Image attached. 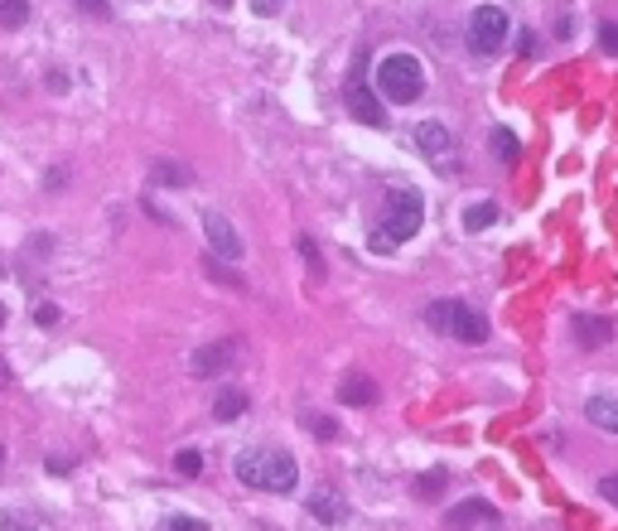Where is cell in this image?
I'll return each instance as SVG.
<instances>
[{
  "instance_id": "obj_30",
  "label": "cell",
  "mask_w": 618,
  "mask_h": 531,
  "mask_svg": "<svg viewBox=\"0 0 618 531\" xmlns=\"http://www.w3.org/2000/svg\"><path fill=\"white\" fill-rule=\"evenodd\" d=\"M63 179H68L63 170H49V174H44V184H49V193H59V189H63Z\"/></svg>"
},
{
  "instance_id": "obj_34",
  "label": "cell",
  "mask_w": 618,
  "mask_h": 531,
  "mask_svg": "<svg viewBox=\"0 0 618 531\" xmlns=\"http://www.w3.org/2000/svg\"><path fill=\"white\" fill-rule=\"evenodd\" d=\"M0 469H5V444H0Z\"/></svg>"
},
{
  "instance_id": "obj_15",
  "label": "cell",
  "mask_w": 618,
  "mask_h": 531,
  "mask_svg": "<svg viewBox=\"0 0 618 531\" xmlns=\"http://www.w3.org/2000/svg\"><path fill=\"white\" fill-rule=\"evenodd\" d=\"M150 179H154L160 189H189V184H193V174L184 170V164H174V160H154Z\"/></svg>"
},
{
  "instance_id": "obj_25",
  "label": "cell",
  "mask_w": 618,
  "mask_h": 531,
  "mask_svg": "<svg viewBox=\"0 0 618 531\" xmlns=\"http://www.w3.org/2000/svg\"><path fill=\"white\" fill-rule=\"evenodd\" d=\"M599 49L604 53H618V24H604V30H599Z\"/></svg>"
},
{
  "instance_id": "obj_21",
  "label": "cell",
  "mask_w": 618,
  "mask_h": 531,
  "mask_svg": "<svg viewBox=\"0 0 618 531\" xmlns=\"http://www.w3.org/2000/svg\"><path fill=\"white\" fill-rule=\"evenodd\" d=\"M203 266H208V275H213V281H228V285H242V275H237V271H228V266H222V256H208Z\"/></svg>"
},
{
  "instance_id": "obj_12",
  "label": "cell",
  "mask_w": 618,
  "mask_h": 531,
  "mask_svg": "<svg viewBox=\"0 0 618 531\" xmlns=\"http://www.w3.org/2000/svg\"><path fill=\"white\" fill-rule=\"evenodd\" d=\"M416 145L426 150V155L445 160L449 150H454V135H449V126H440V121H420L416 126Z\"/></svg>"
},
{
  "instance_id": "obj_4",
  "label": "cell",
  "mask_w": 618,
  "mask_h": 531,
  "mask_svg": "<svg viewBox=\"0 0 618 531\" xmlns=\"http://www.w3.org/2000/svg\"><path fill=\"white\" fill-rule=\"evenodd\" d=\"M426 324L435 333H449L459 343H488V319L464 300H435L426 304Z\"/></svg>"
},
{
  "instance_id": "obj_1",
  "label": "cell",
  "mask_w": 618,
  "mask_h": 531,
  "mask_svg": "<svg viewBox=\"0 0 618 531\" xmlns=\"http://www.w3.org/2000/svg\"><path fill=\"white\" fill-rule=\"evenodd\" d=\"M372 82H377V97H382V102L411 107L416 97L426 92V68H420L416 53H387V59H377Z\"/></svg>"
},
{
  "instance_id": "obj_26",
  "label": "cell",
  "mask_w": 618,
  "mask_h": 531,
  "mask_svg": "<svg viewBox=\"0 0 618 531\" xmlns=\"http://www.w3.org/2000/svg\"><path fill=\"white\" fill-rule=\"evenodd\" d=\"M599 498H609L618 508V473H604V479H599Z\"/></svg>"
},
{
  "instance_id": "obj_2",
  "label": "cell",
  "mask_w": 618,
  "mask_h": 531,
  "mask_svg": "<svg viewBox=\"0 0 618 531\" xmlns=\"http://www.w3.org/2000/svg\"><path fill=\"white\" fill-rule=\"evenodd\" d=\"M237 479L247 488H261V493H295L300 488V464L290 454H266V450H247L237 459Z\"/></svg>"
},
{
  "instance_id": "obj_28",
  "label": "cell",
  "mask_w": 618,
  "mask_h": 531,
  "mask_svg": "<svg viewBox=\"0 0 618 531\" xmlns=\"http://www.w3.org/2000/svg\"><path fill=\"white\" fill-rule=\"evenodd\" d=\"M251 10H257V15H280L286 0H251Z\"/></svg>"
},
{
  "instance_id": "obj_6",
  "label": "cell",
  "mask_w": 618,
  "mask_h": 531,
  "mask_svg": "<svg viewBox=\"0 0 618 531\" xmlns=\"http://www.w3.org/2000/svg\"><path fill=\"white\" fill-rule=\"evenodd\" d=\"M203 237H208V247H213V256H222V261H242L247 256L242 232H237L222 213H203Z\"/></svg>"
},
{
  "instance_id": "obj_16",
  "label": "cell",
  "mask_w": 618,
  "mask_h": 531,
  "mask_svg": "<svg viewBox=\"0 0 618 531\" xmlns=\"http://www.w3.org/2000/svg\"><path fill=\"white\" fill-rule=\"evenodd\" d=\"M247 411V391H218V401H213V421H237V415Z\"/></svg>"
},
{
  "instance_id": "obj_7",
  "label": "cell",
  "mask_w": 618,
  "mask_h": 531,
  "mask_svg": "<svg viewBox=\"0 0 618 531\" xmlns=\"http://www.w3.org/2000/svg\"><path fill=\"white\" fill-rule=\"evenodd\" d=\"M382 107H387V102L368 88V78H362V73L348 78V111H353L362 126H387V111H382Z\"/></svg>"
},
{
  "instance_id": "obj_32",
  "label": "cell",
  "mask_w": 618,
  "mask_h": 531,
  "mask_svg": "<svg viewBox=\"0 0 618 531\" xmlns=\"http://www.w3.org/2000/svg\"><path fill=\"white\" fill-rule=\"evenodd\" d=\"M82 10H92V15H107V0H78Z\"/></svg>"
},
{
  "instance_id": "obj_18",
  "label": "cell",
  "mask_w": 618,
  "mask_h": 531,
  "mask_svg": "<svg viewBox=\"0 0 618 531\" xmlns=\"http://www.w3.org/2000/svg\"><path fill=\"white\" fill-rule=\"evenodd\" d=\"M498 222V203H469L464 208V232H483Z\"/></svg>"
},
{
  "instance_id": "obj_31",
  "label": "cell",
  "mask_w": 618,
  "mask_h": 531,
  "mask_svg": "<svg viewBox=\"0 0 618 531\" xmlns=\"http://www.w3.org/2000/svg\"><path fill=\"white\" fill-rule=\"evenodd\" d=\"M517 49H522V53H527V59H531V53H537V34H531V30H527L522 39H517Z\"/></svg>"
},
{
  "instance_id": "obj_17",
  "label": "cell",
  "mask_w": 618,
  "mask_h": 531,
  "mask_svg": "<svg viewBox=\"0 0 618 531\" xmlns=\"http://www.w3.org/2000/svg\"><path fill=\"white\" fill-rule=\"evenodd\" d=\"M488 145H493V155H498L502 164H517V155H522L517 135H512V131H502V126H493V131H488Z\"/></svg>"
},
{
  "instance_id": "obj_14",
  "label": "cell",
  "mask_w": 618,
  "mask_h": 531,
  "mask_svg": "<svg viewBox=\"0 0 618 531\" xmlns=\"http://www.w3.org/2000/svg\"><path fill=\"white\" fill-rule=\"evenodd\" d=\"M585 421L599 425V430H609V435H618V401H613V396H589Z\"/></svg>"
},
{
  "instance_id": "obj_3",
  "label": "cell",
  "mask_w": 618,
  "mask_h": 531,
  "mask_svg": "<svg viewBox=\"0 0 618 531\" xmlns=\"http://www.w3.org/2000/svg\"><path fill=\"white\" fill-rule=\"evenodd\" d=\"M420 228H426V199L416 189H397L387 199V232L372 237V251H391V247L411 242Z\"/></svg>"
},
{
  "instance_id": "obj_13",
  "label": "cell",
  "mask_w": 618,
  "mask_h": 531,
  "mask_svg": "<svg viewBox=\"0 0 618 531\" xmlns=\"http://www.w3.org/2000/svg\"><path fill=\"white\" fill-rule=\"evenodd\" d=\"M339 401H343V406H372V401H377V382H372L368 372L343 377V382H339Z\"/></svg>"
},
{
  "instance_id": "obj_10",
  "label": "cell",
  "mask_w": 618,
  "mask_h": 531,
  "mask_svg": "<svg viewBox=\"0 0 618 531\" xmlns=\"http://www.w3.org/2000/svg\"><path fill=\"white\" fill-rule=\"evenodd\" d=\"M570 333H575V343H580V348L595 353V348H609L613 343V319L609 314H575L570 319Z\"/></svg>"
},
{
  "instance_id": "obj_24",
  "label": "cell",
  "mask_w": 618,
  "mask_h": 531,
  "mask_svg": "<svg viewBox=\"0 0 618 531\" xmlns=\"http://www.w3.org/2000/svg\"><path fill=\"white\" fill-rule=\"evenodd\" d=\"M309 425H314V435H319V440H333V435H339V425H333L329 415H309Z\"/></svg>"
},
{
  "instance_id": "obj_20",
  "label": "cell",
  "mask_w": 618,
  "mask_h": 531,
  "mask_svg": "<svg viewBox=\"0 0 618 531\" xmlns=\"http://www.w3.org/2000/svg\"><path fill=\"white\" fill-rule=\"evenodd\" d=\"M174 469L184 473V479H199V473H203V454L199 450H179L174 454Z\"/></svg>"
},
{
  "instance_id": "obj_29",
  "label": "cell",
  "mask_w": 618,
  "mask_h": 531,
  "mask_svg": "<svg viewBox=\"0 0 618 531\" xmlns=\"http://www.w3.org/2000/svg\"><path fill=\"white\" fill-rule=\"evenodd\" d=\"M416 488H420V493H440V488H445V473H440V469H435V473H430V479H420Z\"/></svg>"
},
{
  "instance_id": "obj_33",
  "label": "cell",
  "mask_w": 618,
  "mask_h": 531,
  "mask_svg": "<svg viewBox=\"0 0 618 531\" xmlns=\"http://www.w3.org/2000/svg\"><path fill=\"white\" fill-rule=\"evenodd\" d=\"M5 387H10V362L0 358V391H5Z\"/></svg>"
},
{
  "instance_id": "obj_23",
  "label": "cell",
  "mask_w": 618,
  "mask_h": 531,
  "mask_svg": "<svg viewBox=\"0 0 618 531\" xmlns=\"http://www.w3.org/2000/svg\"><path fill=\"white\" fill-rule=\"evenodd\" d=\"M160 531H203V522H199V517H170Z\"/></svg>"
},
{
  "instance_id": "obj_9",
  "label": "cell",
  "mask_w": 618,
  "mask_h": 531,
  "mask_svg": "<svg viewBox=\"0 0 618 531\" xmlns=\"http://www.w3.org/2000/svg\"><path fill=\"white\" fill-rule=\"evenodd\" d=\"M493 522H498V508H493V502H483V498H464V502H454V508L445 512V526H449V531L493 526Z\"/></svg>"
},
{
  "instance_id": "obj_5",
  "label": "cell",
  "mask_w": 618,
  "mask_h": 531,
  "mask_svg": "<svg viewBox=\"0 0 618 531\" xmlns=\"http://www.w3.org/2000/svg\"><path fill=\"white\" fill-rule=\"evenodd\" d=\"M508 39H512V20H508V10L502 5H479L473 10V20H469V44L479 59H498L502 49H508Z\"/></svg>"
},
{
  "instance_id": "obj_35",
  "label": "cell",
  "mask_w": 618,
  "mask_h": 531,
  "mask_svg": "<svg viewBox=\"0 0 618 531\" xmlns=\"http://www.w3.org/2000/svg\"><path fill=\"white\" fill-rule=\"evenodd\" d=\"M0 324H5V310H0Z\"/></svg>"
},
{
  "instance_id": "obj_27",
  "label": "cell",
  "mask_w": 618,
  "mask_h": 531,
  "mask_svg": "<svg viewBox=\"0 0 618 531\" xmlns=\"http://www.w3.org/2000/svg\"><path fill=\"white\" fill-rule=\"evenodd\" d=\"M34 319H39V329H53V324H59V310H53V304H39Z\"/></svg>"
},
{
  "instance_id": "obj_22",
  "label": "cell",
  "mask_w": 618,
  "mask_h": 531,
  "mask_svg": "<svg viewBox=\"0 0 618 531\" xmlns=\"http://www.w3.org/2000/svg\"><path fill=\"white\" fill-rule=\"evenodd\" d=\"M295 247H300V256L309 261V271H314V275H324V266H319V247L309 242V237H300V242H295Z\"/></svg>"
},
{
  "instance_id": "obj_8",
  "label": "cell",
  "mask_w": 618,
  "mask_h": 531,
  "mask_svg": "<svg viewBox=\"0 0 618 531\" xmlns=\"http://www.w3.org/2000/svg\"><path fill=\"white\" fill-rule=\"evenodd\" d=\"M232 362H237V339H218V343H203L189 358V368H193V377H222Z\"/></svg>"
},
{
  "instance_id": "obj_11",
  "label": "cell",
  "mask_w": 618,
  "mask_h": 531,
  "mask_svg": "<svg viewBox=\"0 0 618 531\" xmlns=\"http://www.w3.org/2000/svg\"><path fill=\"white\" fill-rule=\"evenodd\" d=\"M309 517L324 522V526H339V522H348V498H339L333 488H319V493L309 498Z\"/></svg>"
},
{
  "instance_id": "obj_19",
  "label": "cell",
  "mask_w": 618,
  "mask_h": 531,
  "mask_svg": "<svg viewBox=\"0 0 618 531\" xmlns=\"http://www.w3.org/2000/svg\"><path fill=\"white\" fill-rule=\"evenodd\" d=\"M30 20V0H0V30H20Z\"/></svg>"
}]
</instances>
